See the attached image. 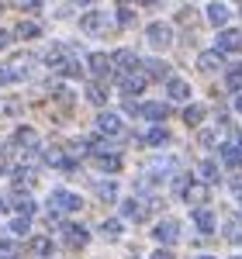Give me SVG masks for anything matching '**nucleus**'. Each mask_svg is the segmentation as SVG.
Wrapping results in <instances>:
<instances>
[{
  "instance_id": "1",
  "label": "nucleus",
  "mask_w": 242,
  "mask_h": 259,
  "mask_svg": "<svg viewBox=\"0 0 242 259\" xmlns=\"http://www.w3.org/2000/svg\"><path fill=\"white\" fill-rule=\"evenodd\" d=\"M49 207H52V211H80L83 200L76 197V194H69V190H52V194H49Z\"/></svg>"
},
{
  "instance_id": "2",
  "label": "nucleus",
  "mask_w": 242,
  "mask_h": 259,
  "mask_svg": "<svg viewBox=\"0 0 242 259\" xmlns=\"http://www.w3.org/2000/svg\"><path fill=\"white\" fill-rule=\"evenodd\" d=\"M149 45L152 49H170V41H173V31H170V24H163V21H156V24H149Z\"/></svg>"
},
{
  "instance_id": "3",
  "label": "nucleus",
  "mask_w": 242,
  "mask_h": 259,
  "mask_svg": "<svg viewBox=\"0 0 242 259\" xmlns=\"http://www.w3.org/2000/svg\"><path fill=\"white\" fill-rule=\"evenodd\" d=\"M62 239H66V245H73V249H83L87 242H90V232L83 228V225H62Z\"/></svg>"
},
{
  "instance_id": "4",
  "label": "nucleus",
  "mask_w": 242,
  "mask_h": 259,
  "mask_svg": "<svg viewBox=\"0 0 242 259\" xmlns=\"http://www.w3.org/2000/svg\"><path fill=\"white\" fill-rule=\"evenodd\" d=\"M121 214H125L128 221H145L149 218V204H145L142 197H128L125 204H121Z\"/></svg>"
},
{
  "instance_id": "5",
  "label": "nucleus",
  "mask_w": 242,
  "mask_h": 259,
  "mask_svg": "<svg viewBox=\"0 0 242 259\" xmlns=\"http://www.w3.org/2000/svg\"><path fill=\"white\" fill-rule=\"evenodd\" d=\"M215 49H218V52H242V31H235V28L222 31L218 41H215Z\"/></svg>"
},
{
  "instance_id": "6",
  "label": "nucleus",
  "mask_w": 242,
  "mask_h": 259,
  "mask_svg": "<svg viewBox=\"0 0 242 259\" xmlns=\"http://www.w3.org/2000/svg\"><path fill=\"white\" fill-rule=\"evenodd\" d=\"M156 239H159L163 245H173V242L180 239V225H177V221H173V218L159 221V225H156Z\"/></svg>"
},
{
  "instance_id": "7",
  "label": "nucleus",
  "mask_w": 242,
  "mask_h": 259,
  "mask_svg": "<svg viewBox=\"0 0 242 259\" xmlns=\"http://www.w3.org/2000/svg\"><path fill=\"white\" fill-rule=\"evenodd\" d=\"M142 118L149 121H166V114H170V104H163V100H149V104H142L139 107Z\"/></svg>"
},
{
  "instance_id": "8",
  "label": "nucleus",
  "mask_w": 242,
  "mask_h": 259,
  "mask_svg": "<svg viewBox=\"0 0 242 259\" xmlns=\"http://www.w3.org/2000/svg\"><path fill=\"white\" fill-rule=\"evenodd\" d=\"M80 28L87 31V35H101L104 28H107V18L97 14V11H90V14H83V18H80Z\"/></svg>"
},
{
  "instance_id": "9",
  "label": "nucleus",
  "mask_w": 242,
  "mask_h": 259,
  "mask_svg": "<svg viewBox=\"0 0 242 259\" xmlns=\"http://www.w3.org/2000/svg\"><path fill=\"white\" fill-rule=\"evenodd\" d=\"M142 90H145V76H139V73H125L121 76V94L125 97H135Z\"/></svg>"
},
{
  "instance_id": "10",
  "label": "nucleus",
  "mask_w": 242,
  "mask_h": 259,
  "mask_svg": "<svg viewBox=\"0 0 242 259\" xmlns=\"http://www.w3.org/2000/svg\"><path fill=\"white\" fill-rule=\"evenodd\" d=\"M197 69H201V73H215V69H222V52H218V49H208V52H201Z\"/></svg>"
},
{
  "instance_id": "11",
  "label": "nucleus",
  "mask_w": 242,
  "mask_h": 259,
  "mask_svg": "<svg viewBox=\"0 0 242 259\" xmlns=\"http://www.w3.org/2000/svg\"><path fill=\"white\" fill-rule=\"evenodd\" d=\"M166 94H170V100H187L190 97V83L170 76V80H166Z\"/></svg>"
},
{
  "instance_id": "12",
  "label": "nucleus",
  "mask_w": 242,
  "mask_h": 259,
  "mask_svg": "<svg viewBox=\"0 0 242 259\" xmlns=\"http://www.w3.org/2000/svg\"><path fill=\"white\" fill-rule=\"evenodd\" d=\"M97 128H101L104 135H121V118L111 114V111H104L101 118H97Z\"/></svg>"
},
{
  "instance_id": "13",
  "label": "nucleus",
  "mask_w": 242,
  "mask_h": 259,
  "mask_svg": "<svg viewBox=\"0 0 242 259\" xmlns=\"http://www.w3.org/2000/svg\"><path fill=\"white\" fill-rule=\"evenodd\" d=\"M111 66H114V62L107 59V56H101V52H94V56H90V73H94V76H101V80H107Z\"/></svg>"
},
{
  "instance_id": "14",
  "label": "nucleus",
  "mask_w": 242,
  "mask_h": 259,
  "mask_svg": "<svg viewBox=\"0 0 242 259\" xmlns=\"http://www.w3.org/2000/svg\"><path fill=\"white\" fill-rule=\"evenodd\" d=\"M94 162H97L101 169H107V173H118L121 169V156L118 152H101V156H94Z\"/></svg>"
},
{
  "instance_id": "15",
  "label": "nucleus",
  "mask_w": 242,
  "mask_h": 259,
  "mask_svg": "<svg viewBox=\"0 0 242 259\" xmlns=\"http://www.w3.org/2000/svg\"><path fill=\"white\" fill-rule=\"evenodd\" d=\"M194 221H197V228H201L204 235H211V232H215V214H211L208 207H197V211H194Z\"/></svg>"
},
{
  "instance_id": "16",
  "label": "nucleus",
  "mask_w": 242,
  "mask_h": 259,
  "mask_svg": "<svg viewBox=\"0 0 242 259\" xmlns=\"http://www.w3.org/2000/svg\"><path fill=\"white\" fill-rule=\"evenodd\" d=\"M142 142H145V145H166V142H170V132H166L163 124H156V128H149V132L142 135Z\"/></svg>"
},
{
  "instance_id": "17",
  "label": "nucleus",
  "mask_w": 242,
  "mask_h": 259,
  "mask_svg": "<svg viewBox=\"0 0 242 259\" xmlns=\"http://www.w3.org/2000/svg\"><path fill=\"white\" fill-rule=\"evenodd\" d=\"M228 18H232V11H228L225 4H211V7H208V21H211V24H218V28H222Z\"/></svg>"
},
{
  "instance_id": "18",
  "label": "nucleus",
  "mask_w": 242,
  "mask_h": 259,
  "mask_svg": "<svg viewBox=\"0 0 242 259\" xmlns=\"http://www.w3.org/2000/svg\"><path fill=\"white\" fill-rule=\"evenodd\" d=\"M35 180H38L35 169H24V166L14 169V187H24V190H28V187H35Z\"/></svg>"
},
{
  "instance_id": "19",
  "label": "nucleus",
  "mask_w": 242,
  "mask_h": 259,
  "mask_svg": "<svg viewBox=\"0 0 242 259\" xmlns=\"http://www.w3.org/2000/svg\"><path fill=\"white\" fill-rule=\"evenodd\" d=\"M218 156H222L225 166H242V149H239V145H222Z\"/></svg>"
},
{
  "instance_id": "20",
  "label": "nucleus",
  "mask_w": 242,
  "mask_h": 259,
  "mask_svg": "<svg viewBox=\"0 0 242 259\" xmlns=\"http://www.w3.org/2000/svg\"><path fill=\"white\" fill-rule=\"evenodd\" d=\"M197 173L204 177V183H218V177H222V169H218V162H211V159H204L201 166H197Z\"/></svg>"
},
{
  "instance_id": "21",
  "label": "nucleus",
  "mask_w": 242,
  "mask_h": 259,
  "mask_svg": "<svg viewBox=\"0 0 242 259\" xmlns=\"http://www.w3.org/2000/svg\"><path fill=\"white\" fill-rule=\"evenodd\" d=\"M114 62H118V66H125L128 73H135V69H139V59H135V52H132V49H118Z\"/></svg>"
},
{
  "instance_id": "22",
  "label": "nucleus",
  "mask_w": 242,
  "mask_h": 259,
  "mask_svg": "<svg viewBox=\"0 0 242 259\" xmlns=\"http://www.w3.org/2000/svg\"><path fill=\"white\" fill-rule=\"evenodd\" d=\"M45 162L49 166H62V169H73V162L62 156V149H45Z\"/></svg>"
},
{
  "instance_id": "23",
  "label": "nucleus",
  "mask_w": 242,
  "mask_h": 259,
  "mask_svg": "<svg viewBox=\"0 0 242 259\" xmlns=\"http://www.w3.org/2000/svg\"><path fill=\"white\" fill-rule=\"evenodd\" d=\"M14 35H18V38H38V35H42V28L35 24V21H21Z\"/></svg>"
},
{
  "instance_id": "24",
  "label": "nucleus",
  "mask_w": 242,
  "mask_h": 259,
  "mask_svg": "<svg viewBox=\"0 0 242 259\" xmlns=\"http://www.w3.org/2000/svg\"><path fill=\"white\" fill-rule=\"evenodd\" d=\"M145 69H149L156 80H166V76H170V66H166L163 59H149V62H145Z\"/></svg>"
},
{
  "instance_id": "25",
  "label": "nucleus",
  "mask_w": 242,
  "mask_h": 259,
  "mask_svg": "<svg viewBox=\"0 0 242 259\" xmlns=\"http://www.w3.org/2000/svg\"><path fill=\"white\" fill-rule=\"evenodd\" d=\"M183 121H187V124H201L204 121V107L201 104H190V107L183 111Z\"/></svg>"
},
{
  "instance_id": "26",
  "label": "nucleus",
  "mask_w": 242,
  "mask_h": 259,
  "mask_svg": "<svg viewBox=\"0 0 242 259\" xmlns=\"http://www.w3.org/2000/svg\"><path fill=\"white\" fill-rule=\"evenodd\" d=\"M101 235H104V239H118V235H121V221L118 218H107L101 225Z\"/></svg>"
},
{
  "instance_id": "27",
  "label": "nucleus",
  "mask_w": 242,
  "mask_h": 259,
  "mask_svg": "<svg viewBox=\"0 0 242 259\" xmlns=\"http://www.w3.org/2000/svg\"><path fill=\"white\" fill-rule=\"evenodd\" d=\"M97 194H101L104 200H114L118 197V183H114V180H104V183H97Z\"/></svg>"
},
{
  "instance_id": "28",
  "label": "nucleus",
  "mask_w": 242,
  "mask_h": 259,
  "mask_svg": "<svg viewBox=\"0 0 242 259\" xmlns=\"http://www.w3.org/2000/svg\"><path fill=\"white\" fill-rule=\"evenodd\" d=\"M225 83H228L232 90H242V62H239V66H232V69H228V76H225Z\"/></svg>"
},
{
  "instance_id": "29",
  "label": "nucleus",
  "mask_w": 242,
  "mask_h": 259,
  "mask_svg": "<svg viewBox=\"0 0 242 259\" xmlns=\"http://www.w3.org/2000/svg\"><path fill=\"white\" fill-rule=\"evenodd\" d=\"M28 228H31V218H28V214H18V218L11 221V232H14V235H24Z\"/></svg>"
},
{
  "instance_id": "30",
  "label": "nucleus",
  "mask_w": 242,
  "mask_h": 259,
  "mask_svg": "<svg viewBox=\"0 0 242 259\" xmlns=\"http://www.w3.org/2000/svg\"><path fill=\"white\" fill-rule=\"evenodd\" d=\"M14 145H35V132H31V128H18Z\"/></svg>"
},
{
  "instance_id": "31",
  "label": "nucleus",
  "mask_w": 242,
  "mask_h": 259,
  "mask_svg": "<svg viewBox=\"0 0 242 259\" xmlns=\"http://www.w3.org/2000/svg\"><path fill=\"white\" fill-rule=\"evenodd\" d=\"M31 249H35L38 256H49V252H52V242H49V239H42V235H38V239H31Z\"/></svg>"
},
{
  "instance_id": "32",
  "label": "nucleus",
  "mask_w": 242,
  "mask_h": 259,
  "mask_svg": "<svg viewBox=\"0 0 242 259\" xmlns=\"http://www.w3.org/2000/svg\"><path fill=\"white\" fill-rule=\"evenodd\" d=\"M225 239L228 242H242V228L239 225H228V228H225Z\"/></svg>"
},
{
  "instance_id": "33",
  "label": "nucleus",
  "mask_w": 242,
  "mask_h": 259,
  "mask_svg": "<svg viewBox=\"0 0 242 259\" xmlns=\"http://www.w3.org/2000/svg\"><path fill=\"white\" fill-rule=\"evenodd\" d=\"M87 97L94 100V104H104V90L101 87H87Z\"/></svg>"
},
{
  "instance_id": "34",
  "label": "nucleus",
  "mask_w": 242,
  "mask_h": 259,
  "mask_svg": "<svg viewBox=\"0 0 242 259\" xmlns=\"http://www.w3.org/2000/svg\"><path fill=\"white\" fill-rule=\"evenodd\" d=\"M52 97H59L62 104H73V94H69L66 87H56V90H52Z\"/></svg>"
},
{
  "instance_id": "35",
  "label": "nucleus",
  "mask_w": 242,
  "mask_h": 259,
  "mask_svg": "<svg viewBox=\"0 0 242 259\" xmlns=\"http://www.w3.org/2000/svg\"><path fill=\"white\" fill-rule=\"evenodd\" d=\"M118 21H121V24H132V21H135V14H132L128 7H121V11H118Z\"/></svg>"
},
{
  "instance_id": "36",
  "label": "nucleus",
  "mask_w": 242,
  "mask_h": 259,
  "mask_svg": "<svg viewBox=\"0 0 242 259\" xmlns=\"http://www.w3.org/2000/svg\"><path fill=\"white\" fill-rule=\"evenodd\" d=\"M201 145H215V132H201Z\"/></svg>"
},
{
  "instance_id": "37",
  "label": "nucleus",
  "mask_w": 242,
  "mask_h": 259,
  "mask_svg": "<svg viewBox=\"0 0 242 259\" xmlns=\"http://www.w3.org/2000/svg\"><path fill=\"white\" fill-rule=\"evenodd\" d=\"M14 80V76H11V69H4V66H0V83H11Z\"/></svg>"
},
{
  "instance_id": "38",
  "label": "nucleus",
  "mask_w": 242,
  "mask_h": 259,
  "mask_svg": "<svg viewBox=\"0 0 242 259\" xmlns=\"http://www.w3.org/2000/svg\"><path fill=\"white\" fill-rule=\"evenodd\" d=\"M232 190H235V194H242V173L235 180H232Z\"/></svg>"
},
{
  "instance_id": "39",
  "label": "nucleus",
  "mask_w": 242,
  "mask_h": 259,
  "mask_svg": "<svg viewBox=\"0 0 242 259\" xmlns=\"http://www.w3.org/2000/svg\"><path fill=\"white\" fill-rule=\"evenodd\" d=\"M7 45H11V35H7V31H0V49H7Z\"/></svg>"
},
{
  "instance_id": "40",
  "label": "nucleus",
  "mask_w": 242,
  "mask_h": 259,
  "mask_svg": "<svg viewBox=\"0 0 242 259\" xmlns=\"http://www.w3.org/2000/svg\"><path fill=\"white\" fill-rule=\"evenodd\" d=\"M152 259H173V256H170V252H163V249H159V252H156Z\"/></svg>"
},
{
  "instance_id": "41",
  "label": "nucleus",
  "mask_w": 242,
  "mask_h": 259,
  "mask_svg": "<svg viewBox=\"0 0 242 259\" xmlns=\"http://www.w3.org/2000/svg\"><path fill=\"white\" fill-rule=\"evenodd\" d=\"M0 259H14V256H11V252H0Z\"/></svg>"
},
{
  "instance_id": "42",
  "label": "nucleus",
  "mask_w": 242,
  "mask_h": 259,
  "mask_svg": "<svg viewBox=\"0 0 242 259\" xmlns=\"http://www.w3.org/2000/svg\"><path fill=\"white\" fill-rule=\"evenodd\" d=\"M235 107H239V111H242V97H239V100H235Z\"/></svg>"
},
{
  "instance_id": "43",
  "label": "nucleus",
  "mask_w": 242,
  "mask_h": 259,
  "mask_svg": "<svg viewBox=\"0 0 242 259\" xmlns=\"http://www.w3.org/2000/svg\"><path fill=\"white\" fill-rule=\"evenodd\" d=\"M76 4H94V0H76Z\"/></svg>"
},
{
  "instance_id": "44",
  "label": "nucleus",
  "mask_w": 242,
  "mask_h": 259,
  "mask_svg": "<svg viewBox=\"0 0 242 259\" xmlns=\"http://www.w3.org/2000/svg\"><path fill=\"white\" fill-rule=\"evenodd\" d=\"M235 145H239V149H242V135H239V142H235Z\"/></svg>"
},
{
  "instance_id": "45",
  "label": "nucleus",
  "mask_w": 242,
  "mask_h": 259,
  "mask_svg": "<svg viewBox=\"0 0 242 259\" xmlns=\"http://www.w3.org/2000/svg\"><path fill=\"white\" fill-rule=\"evenodd\" d=\"M197 259H215V256H197Z\"/></svg>"
},
{
  "instance_id": "46",
  "label": "nucleus",
  "mask_w": 242,
  "mask_h": 259,
  "mask_svg": "<svg viewBox=\"0 0 242 259\" xmlns=\"http://www.w3.org/2000/svg\"><path fill=\"white\" fill-rule=\"evenodd\" d=\"M142 4H156V0H142Z\"/></svg>"
},
{
  "instance_id": "47",
  "label": "nucleus",
  "mask_w": 242,
  "mask_h": 259,
  "mask_svg": "<svg viewBox=\"0 0 242 259\" xmlns=\"http://www.w3.org/2000/svg\"><path fill=\"white\" fill-rule=\"evenodd\" d=\"M0 207H4V200H0Z\"/></svg>"
},
{
  "instance_id": "48",
  "label": "nucleus",
  "mask_w": 242,
  "mask_h": 259,
  "mask_svg": "<svg viewBox=\"0 0 242 259\" xmlns=\"http://www.w3.org/2000/svg\"><path fill=\"white\" fill-rule=\"evenodd\" d=\"M118 4H125V0H118Z\"/></svg>"
},
{
  "instance_id": "49",
  "label": "nucleus",
  "mask_w": 242,
  "mask_h": 259,
  "mask_svg": "<svg viewBox=\"0 0 242 259\" xmlns=\"http://www.w3.org/2000/svg\"><path fill=\"white\" fill-rule=\"evenodd\" d=\"M235 259H242V256H235Z\"/></svg>"
}]
</instances>
